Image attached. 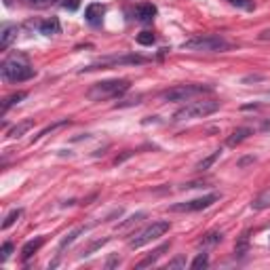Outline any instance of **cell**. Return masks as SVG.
<instances>
[{
  "label": "cell",
  "instance_id": "obj_1",
  "mask_svg": "<svg viewBox=\"0 0 270 270\" xmlns=\"http://www.w3.org/2000/svg\"><path fill=\"white\" fill-rule=\"evenodd\" d=\"M0 74H3V78L7 83H23V80H30V78L36 76V70L32 68V64L28 62L26 55L15 53L3 62Z\"/></svg>",
  "mask_w": 270,
  "mask_h": 270
},
{
  "label": "cell",
  "instance_id": "obj_2",
  "mask_svg": "<svg viewBox=\"0 0 270 270\" xmlns=\"http://www.w3.org/2000/svg\"><path fill=\"white\" fill-rule=\"evenodd\" d=\"M131 83L127 78H110V80H101V83H95L93 87H89L87 97L91 101H103V99H112L119 97L123 93L129 91Z\"/></svg>",
  "mask_w": 270,
  "mask_h": 270
},
{
  "label": "cell",
  "instance_id": "obj_3",
  "mask_svg": "<svg viewBox=\"0 0 270 270\" xmlns=\"http://www.w3.org/2000/svg\"><path fill=\"white\" fill-rule=\"evenodd\" d=\"M184 49L188 51H203V53H222L230 49V42L224 36L218 34H198V36L188 38L184 44Z\"/></svg>",
  "mask_w": 270,
  "mask_h": 270
},
{
  "label": "cell",
  "instance_id": "obj_4",
  "mask_svg": "<svg viewBox=\"0 0 270 270\" xmlns=\"http://www.w3.org/2000/svg\"><path fill=\"white\" fill-rule=\"evenodd\" d=\"M220 110V101L215 99H201V101H190L184 108H180L173 114V121H192V119H205V116L213 114Z\"/></svg>",
  "mask_w": 270,
  "mask_h": 270
},
{
  "label": "cell",
  "instance_id": "obj_5",
  "mask_svg": "<svg viewBox=\"0 0 270 270\" xmlns=\"http://www.w3.org/2000/svg\"><path fill=\"white\" fill-rule=\"evenodd\" d=\"M171 224L165 220H160V222H152L150 226H146L144 230H139L137 234H133L131 239H129V247L131 249H139V247H144V245L152 243V241H156L160 237H165V234L169 232Z\"/></svg>",
  "mask_w": 270,
  "mask_h": 270
},
{
  "label": "cell",
  "instance_id": "obj_6",
  "mask_svg": "<svg viewBox=\"0 0 270 270\" xmlns=\"http://www.w3.org/2000/svg\"><path fill=\"white\" fill-rule=\"evenodd\" d=\"M213 89L207 87V85H180V87H173L160 93V99L163 101H188L196 95H205V93H211Z\"/></svg>",
  "mask_w": 270,
  "mask_h": 270
},
{
  "label": "cell",
  "instance_id": "obj_7",
  "mask_svg": "<svg viewBox=\"0 0 270 270\" xmlns=\"http://www.w3.org/2000/svg\"><path fill=\"white\" fill-rule=\"evenodd\" d=\"M148 60L142 55L129 53V55H112V57H101L95 64H91L85 68V72H91V70H99V68H116V66H139L146 64Z\"/></svg>",
  "mask_w": 270,
  "mask_h": 270
},
{
  "label": "cell",
  "instance_id": "obj_8",
  "mask_svg": "<svg viewBox=\"0 0 270 270\" xmlns=\"http://www.w3.org/2000/svg\"><path fill=\"white\" fill-rule=\"evenodd\" d=\"M220 201V194L211 192V194H205V196H198V198H192V201H184V203H175L169 207V211L173 213H192V211H203L207 207H211L213 203Z\"/></svg>",
  "mask_w": 270,
  "mask_h": 270
},
{
  "label": "cell",
  "instance_id": "obj_9",
  "mask_svg": "<svg viewBox=\"0 0 270 270\" xmlns=\"http://www.w3.org/2000/svg\"><path fill=\"white\" fill-rule=\"evenodd\" d=\"M103 15H105V7L101 3H91L85 9V19H87V23H91V26H99Z\"/></svg>",
  "mask_w": 270,
  "mask_h": 270
},
{
  "label": "cell",
  "instance_id": "obj_10",
  "mask_svg": "<svg viewBox=\"0 0 270 270\" xmlns=\"http://www.w3.org/2000/svg\"><path fill=\"white\" fill-rule=\"evenodd\" d=\"M36 28L40 34H44V36H55V34L62 32V23L57 17H46L42 21H36Z\"/></svg>",
  "mask_w": 270,
  "mask_h": 270
},
{
  "label": "cell",
  "instance_id": "obj_11",
  "mask_svg": "<svg viewBox=\"0 0 270 270\" xmlns=\"http://www.w3.org/2000/svg\"><path fill=\"white\" fill-rule=\"evenodd\" d=\"M17 32L19 28L13 26V23H5L3 30H0V51H7L11 44H13V40L17 38Z\"/></svg>",
  "mask_w": 270,
  "mask_h": 270
},
{
  "label": "cell",
  "instance_id": "obj_12",
  "mask_svg": "<svg viewBox=\"0 0 270 270\" xmlns=\"http://www.w3.org/2000/svg\"><path fill=\"white\" fill-rule=\"evenodd\" d=\"M154 17H156V7L152 5V3L137 5V9H135V19H137L139 23H150Z\"/></svg>",
  "mask_w": 270,
  "mask_h": 270
},
{
  "label": "cell",
  "instance_id": "obj_13",
  "mask_svg": "<svg viewBox=\"0 0 270 270\" xmlns=\"http://www.w3.org/2000/svg\"><path fill=\"white\" fill-rule=\"evenodd\" d=\"M169 247H171V243H163L160 247H158V249H154V251H152L148 257H144L142 262H137V264H135V268H148V266H152V264H156V262L160 260V255L165 253V251H169Z\"/></svg>",
  "mask_w": 270,
  "mask_h": 270
},
{
  "label": "cell",
  "instance_id": "obj_14",
  "mask_svg": "<svg viewBox=\"0 0 270 270\" xmlns=\"http://www.w3.org/2000/svg\"><path fill=\"white\" fill-rule=\"evenodd\" d=\"M42 245H44V237H36V239L28 241L26 245H23V249H21V260H23V262H28L30 257L42 247Z\"/></svg>",
  "mask_w": 270,
  "mask_h": 270
},
{
  "label": "cell",
  "instance_id": "obj_15",
  "mask_svg": "<svg viewBox=\"0 0 270 270\" xmlns=\"http://www.w3.org/2000/svg\"><path fill=\"white\" fill-rule=\"evenodd\" d=\"M251 133H253V131H251L249 127H239L237 131H232V135L226 139V144H228L230 148H234V146H239L241 142H245V139H247Z\"/></svg>",
  "mask_w": 270,
  "mask_h": 270
},
{
  "label": "cell",
  "instance_id": "obj_16",
  "mask_svg": "<svg viewBox=\"0 0 270 270\" xmlns=\"http://www.w3.org/2000/svg\"><path fill=\"white\" fill-rule=\"evenodd\" d=\"M28 97V93L26 91H17V93H13V95H9V97H5V101H3V114H7L11 108H13L15 103H19V101H23Z\"/></svg>",
  "mask_w": 270,
  "mask_h": 270
},
{
  "label": "cell",
  "instance_id": "obj_17",
  "mask_svg": "<svg viewBox=\"0 0 270 270\" xmlns=\"http://www.w3.org/2000/svg\"><path fill=\"white\" fill-rule=\"evenodd\" d=\"M253 209L257 211H264V209H270V188H266L264 192H260L255 198H253V203H251Z\"/></svg>",
  "mask_w": 270,
  "mask_h": 270
},
{
  "label": "cell",
  "instance_id": "obj_18",
  "mask_svg": "<svg viewBox=\"0 0 270 270\" xmlns=\"http://www.w3.org/2000/svg\"><path fill=\"white\" fill-rule=\"evenodd\" d=\"M32 127H34V121H21L19 125H15V127L9 131V137H11V139H17V137H21L23 133H28Z\"/></svg>",
  "mask_w": 270,
  "mask_h": 270
},
{
  "label": "cell",
  "instance_id": "obj_19",
  "mask_svg": "<svg viewBox=\"0 0 270 270\" xmlns=\"http://www.w3.org/2000/svg\"><path fill=\"white\" fill-rule=\"evenodd\" d=\"M222 239H224V234L218 232V230H213V232H207L205 237H203L201 241H198V245H201V247H211V245L222 243Z\"/></svg>",
  "mask_w": 270,
  "mask_h": 270
},
{
  "label": "cell",
  "instance_id": "obj_20",
  "mask_svg": "<svg viewBox=\"0 0 270 270\" xmlns=\"http://www.w3.org/2000/svg\"><path fill=\"white\" fill-rule=\"evenodd\" d=\"M220 156H222V150H215L213 154H209L207 158H203L201 163H198V165H196V171H207V169H209L211 165H213V163H215Z\"/></svg>",
  "mask_w": 270,
  "mask_h": 270
},
{
  "label": "cell",
  "instance_id": "obj_21",
  "mask_svg": "<svg viewBox=\"0 0 270 270\" xmlns=\"http://www.w3.org/2000/svg\"><path fill=\"white\" fill-rule=\"evenodd\" d=\"M21 215H23V209H13V211H11V213L5 218V222H3V226H0V228H3V230L11 228V226H13V224H15V222H17Z\"/></svg>",
  "mask_w": 270,
  "mask_h": 270
},
{
  "label": "cell",
  "instance_id": "obj_22",
  "mask_svg": "<svg viewBox=\"0 0 270 270\" xmlns=\"http://www.w3.org/2000/svg\"><path fill=\"white\" fill-rule=\"evenodd\" d=\"M83 232H85V228H76V230H72V232H70L66 239H62V243H60V251H64V249L68 247V245H72V243L76 241V237H78V234H83Z\"/></svg>",
  "mask_w": 270,
  "mask_h": 270
},
{
  "label": "cell",
  "instance_id": "obj_23",
  "mask_svg": "<svg viewBox=\"0 0 270 270\" xmlns=\"http://www.w3.org/2000/svg\"><path fill=\"white\" fill-rule=\"evenodd\" d=\"M64 125H70V121H60V123H55V125L44 127L38 135H34V137H32V142H36V139H40V137H44V135H49L51 131H55V129H60V127H64Z\"/></svg>",
  "mask_w": 270,
  "mask_h": 270
},
{
  "label": "cell",
  "instance_id": "obj_24",
  "mask_svg": "<svg viewBox=\"0 0 270 270\" xmlns=\"http://www.w3.org/2000/svg\"><path fill=\"white\" fill-rule=\"evenodd\" d=\"M144 218H146V213H144V211H139V213H135V215H131V218H127V220L123 222V224H119L116 228H119V230H125V228H129V226L137 224V222H139V220H144Z\"/></svg>",
  "mask_w": 270,
  "mask_h": 270
},
{
  "label": "cell",
  "instance_id": "obj_25",
  "mask_svg": "<svg viewBox=\"0 0 270 270\" xmlns=\"http://www.w3.org/2000/svg\"><path fill=\"white\" fill-rule=\"evenodd\" d=\"M207 266H209V255H207V253H198L194 260H192V264H190V268H194V270L207 268Z\"/></svg>",
  "mask_w": 270,
  "mask_h": 270
},
{
  "label": "cell",
  "instance_id": "obj_26",
  "mask_svg": "<svg viewBox=\"0 0 270 270\" xmlns=\"http://www.w3.org/2000/svg\"><path fill=\"white\" fill-rule=\"evenodd\" d=\"M247 245H249V234L245 232L243 237H241V241L237 243V247H234V253H239V255H245V253H247Z\"/></svg>",
  "mask_w": 270,
  "mask_h": 270
},
{
  "label": "cell",
  "instance_id": "obj_27",
  "mask_svg": "<svg viewBox=\"0 0 270 270\" xmlns=\"http://www.w3.org/2000/svg\"><path fill=\"white\" fill-rule=\"evenodd\" d=\"M228 3L234 5V7H239V9H243V11H253L255 9L253 0H228Z\"/></svg>",
  "mask_w": 270,
  "mask_h": 270
},
{
  "label": "cell",
  "instance_id": "obj_28",
  "mask_svg": "<svg viewBox=\"0 0 270 270\" xmlns=\"http://www.w3.org/2000/svg\"><path fill=\"white\" fill-rule=\"evenodd\" d=\"M154 34L152 32H142V34H137V42L139 44H154Z\"/></svg>",
  "mask_w": 270,
  "mask_h": 270
},
{
  "label": "cell",
  "instance_id": "obj_29",
  "mask_svg": "<svg viewBox=\"0 0 270 270\" xmlns=\"http://www.w3.org/2000/svg\"><path fill=\"white\" fill-rule=\"evenodd\" d=\"M11 253H13V243L7 241V243L3 245V249H0V262H7Z\"/></svg>",
  "mask_w": 270,
  "mask_h": 270
},
{
  "label": "cell",
  "instance_id": "obj_30",
  "mask_svg": "<svg viewBox=\"0 0 270 270\" xmlns=\"http://www.w3.org/2000/svg\"><path fill=\"white\" fill-rule=\"evenodd\" d=\"M105 243H108V239H101V241H95V243H91L89 245V247L83 251V257H87V255H91L93 251H95V249H99L101 247V245H105Z\"/></svg>",
  "mask_w": 270,
  "mask_h": 270
},
{
  "label": "cell",
  "instance_id": "obj_31",
  "mask_svg": "<svg viewBox=\"0 0 270 270\" xmlns=\"http://www.w3.org/2000/svg\"><path fill=\"white\" fill-rule=\"evenodd\" d=\"M64 9H68V11H76L78 9V5H80V0H57Z\"/></svg>",
  "mask_w": 270,
  "mask_h": 270
},
{
  "label": "cell",
  "instance_id": "obj_32",
  "mask_svg": "<svg viewBox=\"0 0 270 270\" xmlns=\"http://www.w3.org/2000/svg\"><path fill=\"white\" fill-rule=\"evenodd\" d=\"M184 266H186V257H182V255L169 262V268H184Z\"/></svg>",
  "mask_w": 270,
  "mask_h": 270
},
{
  "label": "cell",
  "instance_id": "obj_33",
  "mask_svg": "<svg viewBox=\"0 0 270 270\" xmlns=\"http://www.w3.org/2000/svg\"><path fill=\"white\" fill-rule=\"evenodd\" d=\"M26 3H30V5H36V7H49V5L57 3V0H26Z\"/></svg>",
  "mask_w": 270,
  "mask_h": 270
},
{
  "label": "cell",
  "instance_id": "obj_34",
  "mask_svg": "<svg viewBox=\"0 0 270 270\" xmlns=\"http://www.w3.org/2000/svg\"><path fill=\"white\" fill-rule=\"evenodd\" d=\"M119 264H121V260H119V257H116V255H112L110 260L105 262V268H112V266H119Z\"/></svg>",
  "mask_w": 270,
  "mask_h": 270
},
{
  "label": "cell",
  "instance_id": "obj_35",
  "mask_svg": "<svg viewBox=\"0 0 270 270\" xmlns=\"http://www.w3.org/2000/svg\"><path fill=\"white\" fill-rule=\"evenodd\" d=\"M270 38V30H264L262 34H260V40H268Z\"/></svg>",
  "mask_w": 270,
  "mask_h": 270
},
{
  "label": "cell",
  "instance_id": "obj_36",
  "mask_svg": "<svg viewBox=\"0 0 270 270\" xmlns=\"http://www.w3.org/2000/svg\"><path fill=\"white\" fill-rule=\"evenodd\" d=\"M5 5L7 7H13V0H5Z\"/></svg>",
  "mask_w": 270,
  "mask_h": 270
}]
</instances>
